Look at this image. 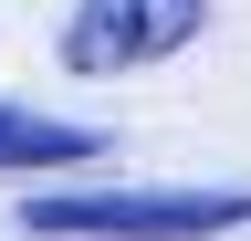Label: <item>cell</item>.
<instances>
[{"mask_svg":"<svg viewBox=\"0 0 251 241\" xmlns=\"http://www.w3.org/2000/svg\"><path fill=\"white\" fill-rule=\"evenodd\" d=\"M241 220H251V189H52V199H21L31 241H209Z\"/></svg>","mask_w":251,"mask_h":241,"instance_id":"1","label":"cell"},{"mask_svg":"<svg viewBox=\"0 0 251 241\" xmlns=\"http://www.w3.org/2000/svg\"><path fill=\"white\" fill-rule=\"evenodd\" d=\"M220 0H74L63 21V63L74 74H136V63H168L209 32Z\"/></svg>","mask_w":251,"mask_h":241,"instance_id":"2","label":"cell"},{"mask_svg":"<svg viewBox=\"0 0 251 241\" xmlns=\"http://www.w3.org/2000/svg\"><path fill=\"white\" fill-rule=\"evenodd\" d=\"M105 158L94 126H63V115H31V105H0V168H84Z\"/></svg>","mask_w":251,"mask_h":241,"instance_id":"3","label":"cell"}]
</instances>
